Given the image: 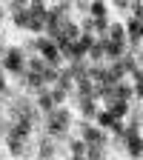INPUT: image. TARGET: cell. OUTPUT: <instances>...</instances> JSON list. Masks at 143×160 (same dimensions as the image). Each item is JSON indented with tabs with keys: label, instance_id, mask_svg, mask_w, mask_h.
<instances>
[{
	"label": "cell",
	"instance_id": "1",
	"mask_svg": "<svg viewBox=\"0 0 143 160\" xmlns=\"http://www.w3.org/2000/svg\"><path fill=\"white\" fill-rule=\"evenodd\" d=\"M37 49L43 52V57H46V60H52V63H57V60H60V52H57V46L52 43V40H40Z\"/></svg>",
	"mask_w": 143,
	"mask_h": 160
},
{
	"label": "cell",
	"instance_id": "2",
	"mask_svg": "<svg viewBox=\"0 0 143 160\" xmlns=\"http://www.w3.org/2000/svg\"><path fill=\"white\" fill-rule=\"evenodd\" d=\"M6 66H9L12 72H17V74H20V72H23V54H20L17 49H12V52H9V57H6Z\"/></svg>",
	"mask_w": 143,
	"mask_h": 160
},
{
	"label": "cell",
	"instance_id": "3",
	"mask_svg": "<svg viewBox=\"0 0 143 160\" xmlns=\"http://www.w3.org/2000/svg\"><path fill=\"white\" fill-rule=\"evenodd\" d=\"M83 137H86V146H103V134H100L97 129L83 126Z\"/></svg>",
	"mask_w": 143,
	"mask_h": 160
},
{
	"label": "cell",
	"instance_id": "4",
	"mask_svg": "<svg viewBox=\"0 0 143 160\" xmlns=\"http://www.w3.org/2000/svg\"><path fill=\"white\" fill-rule=\"evenodd\" d=\"M26 132H29V120H26V117H23V120H20V123H17V126H14V129H12V137H14V140H17V137H23V134H26Z\"/></svg>",
	"mask_w": 143,
	"mask_h": 160
},
{
	"label": "cell",
	"instance_id": "5",
	"mask_svg": "<svg viewBox=\"0 0 143 160\" xmlns=\"http://www.w3.org/2000/svg\"><path fill=\"white\" fill-rule=\"evenodd\" d=\"M129 37H132V43L140 40V20H132V23H129Z\"/></svg>",
	"mask_w": 143,
	"mask_h": 160
},
{
	"label": "cell",
	"instance_id": "6",
	"mask_svg": "<svg viewBox=\"0 0 143 160\" xmlns=\"http://www.w3.org/2000/svg\"><path fill=\"white\" fill-rule=\"evenodd\" d=\"M97 120H100V126H112L117 117H115L112 112H100V114H97Z\"/></svg>",
	"mask_w": 143,
	"mask_h": 160
},
{
	"label": "cell",
	"instance_id": "7",
	"mask_svg": "<svg viewBox=\"0 0 143 160\" xmlns=\"http://www.w3.org/2000/svg\"><path fill=\"white\" fill-rule=\"evenodd\" d=\"M37 106L43 109V112H49V109H52V97H46V92H40V97H37Z\"/></svg>",
	"mask_w": 143,
	"mask_h": 160
},
{
	"label": "cell",
	"instance_id": "8",
	"mask_svg": "<svg viewBox=\"0 0 143 160\" xmlns=\"http://www.w3.org/2000/svg\"><path fill=\"white\" fill-rule=\"evenodd\" d=\"M57 83H60V92H69V89H72V77H69V74H60Z\"/></svg>",
	"mask_w": 143,
	"mask_h": 160
},
{
	"label": "cell",
	"instance_id": "9",
	"mask_svg": "<svg viewBox=\"0 0 143 160\" xmlns=\"http://www.w3.org/2000/svg\"><path fill=\"white\" fill-rule=\"evenodd\" d=\"M109 32H112V43H120V40H123V29H120V26H115V23H112V29H109Z\"/></svg>",
	"mask_w": 143,
	"mask_h": 160
},
{
	"label": "cell",
	"instance_id": "10",
	"mask_svg": "<svg viewBox=\"0 0 143 160\" xmlns=\"http://www.w3.org/2000/svg\"><path fill=\"white\" fill-rule=\"evenodd\" d=\"M92 14H94V17H103V14H106V6H103V3H92Z\"/></svg>",
	"mask_w": 143,
	"mask_h": 160
},
{
	"label": "cell",
	"instance_id": "11",
	"mask_svg": "<svg viewBox=\"0 0 143 160\" xmlns=\"http://www.w3.org/2000/svg\"><path fill=\"white\" fill-rule=\"evenodd\" d=\"M89 54H92L94 60H97V57H103V43H94V46L89 49Z\"/></svg>",
	"mask_w": 143,
	"mask_h": 160
},
{
	"label": "cell",
	"instance_id": "12",
	"mask_svg": "<svg viewBox=\"0 0 143 160\" xmlns=\"http://www.w3.org/2000/svg\"><path fill=\"white\" fill-rule=\"evenodd\" d=\"M89 160H103V154H100V146H89Z\"/></svg>",
	"mask_w": 143,
	"mask_h": 160
},
{
	"label": "cell",
	"instance_id": "13",
	"mask_svg": "<svg viewBox=\"0 0 143 160\" xmlns=\"http://www.w3.org/2000/svg\"><path fill=\"white\" fill-rule=\"evenodd\" d=\"M72 152H74V154H83V152H86V143H80V140H72Z\"/></svg>",
	"mask_w": 143,
	"mask_h": 160
},
{
	"label": "cell",
	"instance_id": "14",
	"mask_svg": "<svg viewBox=\"0 0 143 160\" xmlns=\"http://www.w3.org/2000/svg\"><path fill=\"white\" fill-rule=\"evenodd\" d=\"M80 109H83V112H86L89 117L94 114V103H92V100H83V103H80Z\"/></svg>",
	"mask_w": 143,
	"mask_h": 160
},
{
	"label": "cell",
	"instance_id": "15",
	"mask_svg": "<svg viewBox=\"0 0 143 160\" xmlns=\"http://www.w3.org/2000/svg\"><path fill=\"white\" fill-rule=\"evenodd\" d=\"M26 80H29L32 86H43V77H40V74H34V72H32V74H29Z\"/></svg>",
	"mask_w": 143,
	"mask_h": 160
},
{
	"label": "cell",
	"instance_id": "16",
	"mask_svg": "<svg viewBox=\"0 0 143 160\" xmlns=\"http://www.w3.org/2000/svg\"><path fill=\"white\" fill-rule=\"evenodd\" d=\"M63 97H66V92H60V89L52 92V103H63Z\"/></svg>",
	"mask_w": 143,
	"mask_h": 160
},
{
	"label": "cell",
	"instance_id": "17",
	"mask_svg": "<svg viewBox=\"0 0 143 160\" xmlns=\"http://www.w3.org/2000/svg\"><path fill=\"white\" fill-rule=\"evenodd\" d=\"M40 157H43V160L52 157V146H40Z\"/></svg>",
	"mask_w": 143,
	"mask_h": 160
},
{
	"label": "cell",
	"instance_id": "18",
	"mask_svg": "<svg viewBox=\"0 0 143 160\" xmlns=\"http://www.w3.org/2000/svg\"><path fill=\"white\" fill-rule=\"evenodd\" d=\"M9 149H12V154H20V149H23V146H20L17 140H12V143H9Z\"/></svg>",
	"mask_w": 143,
	"mask_h": 160
},
{
	"label": "cell",
	"instance_id": "19",
	"mask_svg": "<svg viewBox=\"0 0 143 160\" xmlns=\"http://www.w3.org/2000/svg\"><path fill=\"white\" fill-rule=\"evenodd\" d=\"M0 89H6V83H3V74H0Z\"/></svg>",
	"mask_w": 143,
	"mask_h": 160
},
{
	"label": "cell",
	"instance_id": "20",
	"mask_svg": "<svg viewBox=\"0 0 143 160\" xmlns=\"http://www.w3.org/2000/svg\"><path fill=\"white\" fill-rule=\"evenodd\" d=\"M72 160H83V154H74V157H72Z\"/></svg>",
	"mask_w": 143,
	"mask_h": 160
},
{
	"label": "cell",
	"instance_id": "21",
	"mask_svg": "<svg viewBox=\"0 0 143 160\" xmlns=\"http://www.w3.org/2000/svg\"><path fill=\"white\" fill-rule=\"evenodd\" d=\"M0 17H3V12H0Z\"/></svg>",
	"mask_w": 143,
	"mask_h": 160
}]
</instances>
